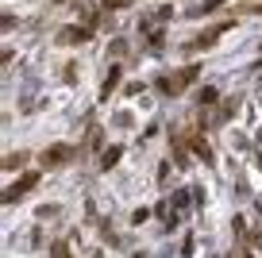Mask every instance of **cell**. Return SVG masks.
<instances>
[{
    "instance_id": "1",
    "label": "cell",
    "mask_w": 262,
    "mask_h": 258,
    "mask_svg": "<svg viewBox=\"0 0 262 258\" xmlns=\"http://www.w3.org/2000/svg\"><path fill=\"white\" fill-rule=\"evenodd\" d=\"M193 81H196V66H185L181 73H173V77H162V81H158V93H162V97H178V93H185Z\"/></svg>"
},
{
    "instance_id": "2",
    "label": "cell",
    "mask_w": 262,
    "mask_h": 258,
    "mask_svg": "<svg viewBox=\"0 0 262 258\" xmlns=\"http://www.w3.org/2000/svg\"><path fill=\"white\" fill-rule=\"evenodd\" d=\"M74 146H70V143H54V146H47V150H42V166H47V169H58V166H66V162H70V158H74Z\"/></svg>"
},
{
    "instance_id": "3",
    "label": "cell",
    "mask_w": 262,
    "mask_h": 258,
    "mask_svg": "<svg viewBox=\"0 0 262 258\" xmlns=\"http://www.w3.org/2000/svg\"><path fill=\"white\" fill-rule=\"evenodd\" d=\"M35 185H39V174H35V169H27V174L16 181V185L4 189V204H16L19 197H27V189H35Z\"/></svg>"
},
{
    "instance_id": "4",
    "label": "cell",
    "mask_w": 262,
    "mask_h": 258,
    "mask_svg": "<svg viewBox=\"0 0 262 258\" xmlns=\"http://www.w3.org/2000/svg\"><path fill=\"white\" fill-rule=\"evenodd\" d=\"M85 39H89V27H62V31H58V42H62V47H81Z\"/></svg>"
},
{
    "instance_id": "5",
    "label": "cell",
    "mask_w": 262,
    "mask_h": 258,
    "mask_svg": "<svg viewBox=\"0 0 262 258\" xmlns=\"http://www.w3.org/2000/svg\"><path fill=\"white\" fill-rule=\"evenodd\" d=\"M224 31H228V24H220V27H208V31H201L193 42H189V50H205V47H212V42L220 39Z\"/></svg>"
},
{
    "instance_id": "6",
    "label": "cell",
    "mask_w": 262,
    "mask_h": 258,
    "mask_svg": "<svg viewBox=\"0 0 262 258\" xmlns=\"http://www.w3.org/2000/svg\"><path fill=\"white\" fill-rule=\"evenodd\" d=\"M116 85H120V66H112V70H108L104 85H100V100H108V97H112V89H116Z\"/></svg>"
},
{
    "instance_id": "7",
    "label": "cell",
    "mask_w": 262,
    "mask_h": 258,
    "mask_svg": "<svg viewBox=\"0 0 262 258\" xmlns=\"http://www.w3.org/2000/svg\"><path fill=\"white\" fill-rule=\"evenodd\" d=\"M120 154H123V150H120V146H108V150H104V154H100V169H112V166H116V162H120Z\"/></svg>"
},
{
    "instance_id": "8",
    "label": "cell",
    "mask_w": 262,
    "mask_h": 258,
    "mask_svg": "<svg viewBox=\"0 0 262 258\" xmlns=\"http://www.w3.org/2000/svg\"><path fill=\"white\" fill-rule=\"evenodd\" d=\"M220 4H224V0H201V4H196V8L189 12V16H208V12H216Z\"/></svg>"
},
{
    "instance_id": "9",
    "label": "cell",
    "mask_w": 262,
    "mask_h": 258,
    "mask_svg": "<svg viewBox=\"0 0 262 258\" xmlns=\"http://www.w3.org/2000/svg\"><path fill=\"white\" fill-rule=\"evenodd\" d=\"M231 116H235V100H228V104H224L220 112H216V123H228Z\"/></svg>"
},
{
    "instance_id": "10",
    "label": "cell",
    "mask_w": 262,
    "mask_h": 258,
    "mask_svg": "<svg viewBox=\"0 0 262 258\" xmlns=\"http://www.w3.org/2000/svg\"><path fill=\"white\" fill-rule=\"evenodd\" d=\"M27 162V154L19 150V154H8V158H4V169H16V166H24Z\"/></svg>"
},
{
    "instance_id": "11",
    "label": "cell",
    "mask_w": 262,
    "mask_h": 258,
    "mask_svg": "<svg viewBox=\"0 0 262 258\" xmlns=\"http://www.w3.org/2000/svg\"><path fill=\"white\" fill-rule=\"evenodd\" d=\"M50 258H74L66 243H50Z\"/></svg>"
},
{
    "instance_id": "12",
    "label": "cell",
    "mask_w": 262,
    "mask_h": 258,
    "mask_svg": "<svg viewBox=\"0 0 262 258\" xmlns=\"http://www.w3.org/2000/svg\"><path fill=\"white\" fill-rule=\"evenodd\" d=\"M212 100H216V89H212V85H205V89H201V104H212Z\"/></svg>"
},
{
    "instance_id": "13",
    "label": "cell",
    "mask_w": 262,
    "mask_h": 258,
    "mask_svg": "<svg viewBox=\"0 0 262 258\" xmlns=\"http://www.w3.org/2000/svg\"><path fill=\"white\" fill-rule=\"evenodd\" d=\"M100 4H104V8H112V12H116V8H131V0H100Z\"/></svg>"
},
{
    "instance_id": "14",
    "label": "cell",
    "mask_w": 262,
    "mask_h": 258,
    "mask_svg": "<svg viewBox=\"0 0 262 258\" xmlns=\"http://www.w3.org/2000/svg\"><path fill=\"white\" fill-rule=\"evenodd\" d=\"M58 212H62L58 204H47V208H39V220H50V216H58Z\"/></svg>"
},
{
    "instance_id": "15",
    "label": "cell",
    "mask_w": 262,
    "mask_h": 258,
    "mask_svg": "<svg viewBox=\"0 0 262 258\" xmlns=\"http://www.w3.org/2000/svg\"><path fill=\"white\" fill-rule=\"evenodd\" d=\"M100 139H104V135H100V127H93L89 131V146H100Z\"/></svg>"
},
{
    "instance_id": "16",
    "label": "cell",
    "mask_w": 262,
    "mask_h": 258,
    "mask_svg": "<svg viewBox=\"0 0 262 258\" xmlns=\"http://www.w3.org/2000/svg\"><path fill=\"white\" fill-rule=\"evenodd\" d=\"M89 258H104V254H100V250H93V254H89Z\"/></svg>"
},
{
    "instance_id": "17",
    "label": "cell",
    "mask_w": 262,
    "mask_h": 258,
    "mask_svg": "<svg viewBox=\"0 0 262 258\" xmlns=\"http://www.w3.org/2000/svg\"><path fill=\"white\" fill-rule=\"evenodd\" d=\"M254 12H258V16H262V4H258V8H254Z\"/></svg>"
},
{
    "instance_id": "18",
    "label": "cell",
    "mask_w": 262,
    "mask_h": 258,
    "mask_svg": "<svg viewBox=\"0 0 262 258\" xmlns=\"http://www.w3.org/2000/svg\"><path fill=\"white\" fill-rule=\"evenodd\" d=\"M131 258H143V254H131Z\"/></svg>"
},
{
    "instance_id": "19",
    "label": "cell",
    "mask_w": 262,
    "mask_h": 258,
    "mask_svg": "<svg viewBox=\"0 0 262 258\" xmlns=\"http://www.w3.org/2000/svg\"><path fill=\"white\" fill-rule=\"evenodd\" d=\"M58 4H62V0H58Z\"/></svg>"
}]
</instances>
